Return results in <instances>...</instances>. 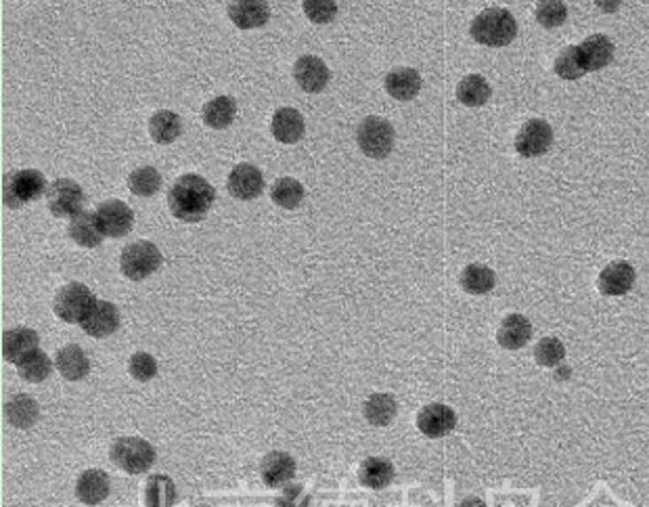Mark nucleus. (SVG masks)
<instances>
[{
  "mask_svg": "<svg viewBox=\"0 0 649 507\" xmlns=\"http://www.w3.org/2000/svg\"><path fill=\"white\" fill-rule=\"evenodd\" d=\"M216 199L214 187L199 175H182L172 184L168 193V207L178 221L199 222L204 221Z\"/></svg>",
  "mask_w": 649,
  "mask_h": 507,
  "instance_id": "1",
  "label": "nucleus"
},
{
  "mask_svg": "<svg viewBox=\"0 0 649 507\" xmlns=\"http://www.w3.org/2000/svg\"><path fill=\"white\" fill-rule=\"evenodd\" d=\"M472 38L486 46H507L518 36V23L507 9H486L472 21Z\"/></svg>",
  "mask_w": 649,
  "mask_h": 507,
  "instance_id": "2",
  "label": "nucleus"
},
{
  "mask_svg": "<svg viewBox=\"0 0 649 507\" xmlns=\"http://www.w3.org/2000/svg\"><path fill=\"white\" fill-rule=\"evenodd\" d=\"M47 181L38 170H15L3 178V201L4 206L24 207L30 201H36L40 195L47 193Z\"/></svg>",
  "mask_w": 649,
  "mask_h": 507,
  "instance_id": "3",
  "label": "nucleus"
},
{
  "mask_svg": "<svg viewBox=\"0 0 649 507\" xmlns=\"http://www.w3.org/2000/svg\"><path fill=\"white\" fill-rule=\"evenodd\" d=\"M113 465L128 474H145L155 464V448L143 438H118L109 451Z\"/></svg>",
  "mask_w": 649,
  "mask_h": 507,
  "instance_id": "4",
  "label": "nucleus"
},
{
  "mask_svg": "<svg viewBox=\"0 0 649 507\" xmlns=\"http://www.w3.org/2000/svg\"><path fill=\"white\" fill-rule=\"evenodd\" d=\"M356 141L367 158L383 160L394 149V129L388 120L369 115L356 130Z\"/></svg>",
  "mask_w": 649,
  "mask_h": 507,
  "instance_id": "5",
  "label": "nucleus"
},
{
  "mask_svg": "<svg viewBox=\"0 0 649 507\" xmlns=\"http://www.w3.org/2000/svg\"><path fill=\"white\" fill-rule=\"evenodd\" d=\"M97 302L99 300L95 298V293L89 287L82 284H70L61 287L59 293H57L55 315L66 323H78V325H82L89 319V315L93 313Z\"/></svg>",
  "mask_w": 649,
  "mask_h": 507,
  "instance_id": "6",
  "label": "nucleus"
},
{
  "mask_svg": "<svg viewBox=\"0 0 649 507\" xmlns=\"http://www.w3.org/2000/svg\"><path fill=\"white\" fill-rule=\"evenodd\" d=\"M162 267V252L151 241H136L124 247L120 256V269L132 281H141Z\"/></svg>",
  "mask_w": 649,
  "mask_h": 507,
  "instance_id": "7",
  "label": "nucleus"
},
{
  "mask_svg": "<svg viewBox=\"0 0 649 507\" xmlns=\"http://www.w3.org/2000/svg\"><path fill=\"white\" fill-rule=\"evenodd\" d=\"M47 201L49 210L53 212L55 216L66 218L84 212L82 207L86 204V195L82 191V187H80L76 181H72V178H57V181L49 184Z\"/></svg>",
  "mask_w": 649,
  "mask_h": 507,
  "instance_id": "8",
  "label": "nucleus"
},
{
  "mask_svg": "<svg viewBox=\"0 0 649 507\" xmlns=\"http://www.w3.org/2000/svg\"><path fill=\"white\" fill-rule=\"evenodd\" d=\"M553 143V130L545 120H528L515 136V149L522 158H538L547 153Z\"/></svg>",
  "mask_w": 649,
  "mask_h": 507,
  "instance_id": "9",
  "label": "nucleus"
},
{
  "mask_svg": "<svg viewBox=\"0 0 649 507\" xmlns=\"http://www.w3.org/2000/svg\"><path fill=\"white\" fill-rule=\"evenodd\" d=\"M95 214L97 221H99L103 235H107V238H124V235L132 229V224H135L132 210L120 199L103 201V204L97 207Z\"/></svg>",
  "mask_w": 649,
  "mask_h": 507,
  "instance_id": "10",
  "label": "nucleus"
},
{
  "mask_svg": "<svg viewBox=\"0 0 649 507\" xmlns=\"http://www.w3.org/2000/svg\"><path fill=\"white\" fill-rule=\"evenodd\" d=\"M576 55L584 74L597 72L614 59V43L603 34H595L576 46Z\"/></svg>",
  "mask_w": 649,
  "mask_h": 507,
  "instance_id": "11",
  "label": "nucleus"
},
{
  "mask_svg": "<svg viewBox=\"0 0 649 507\" xmlns=\"http://www.w3.org/2000/svg\"><path fill=\"white\" fill-rule=\"evenodd\" d=\"M227 187L233 198H237L241 201H250L256 199L258 195L264 191V176L256 166L239 164L235 166L231 175H228Z\"/></svg>",
  "mask_w": 649,
  "mask_h": 507,
  "instance_id": "12",
  "label": "nucleus"
},
{
  "mask_svg": "<svg viewBox=\"0 0 649 507\" xmlns=\"http://www.w3.org/2000/svg\"><path fill=\"white\" fill-rule=\"evenodd\" d=\"M419 430L429 438H442L451 434L457 425V415L446 405H428L417 417Z\"/></svg>",
  "mask_w": 649,
  "mask_h": 507,
  "instance_id": "13",
  "label": "nucleus"
},
{
  "mask_svg": "<svg viewBox=\"0 0 649 507\" xmlns=\"http://www.w3.org/2000/svg\"><path fill=\"white\" fill-rule=\"evenodd\" d=\"M294 78L302 90L321 92L327 86V82H329V69H327V66L319 57L304 55L296 61Z\"/></svg>",
  "mask_w": 649,
  "mask_h": 507,
  "instance_id": "14",
  "label": "nucleus"
},
{
  "mask_svg": "<svg viewBox=\"0 0 649 507\" xmlns=\"http://www.w3.org/2000/svg\"><path fill=\"white\" fill-rule=\"evenodd\" d=\"M38 333L30 327H13L3 336V356L9 363H21L27 355L38 350Z\"/></svg>",
  "mask_w": 649,
  "mask_h": 507,
  "instance_id": "15",
  "label": "nucleus"
},
{
  "mask_svg": "<svg viewBox=\"0 0 649 507\" xmlns=\"http://www.w3.org/2000/svg\"><path fill=\"white\" fill-rule=\"evenodd\" d=\"M635 284V269L629 262H612L601 270L599 290L606 296H624Z\"/></svg>",
  "mask_w": 649,
  "mask_h": 507,
  "instance_id": "16",
  "label": "nucleus"
},
{
  "mask_svg": "<svg viewBox=\"0 0 649 507\" xmlns=\"http://www.w3.org/2000/svg\"><path fill=\"white\" fill-rule=\"evenodd\" d=\"M296 476V461L290 453L273 451L262 459V480L268 487L279 488Z\"/></svg>",
  "mask_w": 649,
  "mask_h": 507,
  "instance_id": "17",
  "label": "nucleus"
},
{
  "mask_svg": "<svg viewBox=\"0 0 649 507\" xmlns=\"http://www.w3.org/2000/svg\"><path fill=\"white\" fill-rule=\"evenodd\" d=\"M55 367L66 379H70V382H78V379H84L86 376H89L90 361L80 346L67 344V346H63L59 353H57Z\"/></svg>",
  "mask_w": 649,
  "mask_h": 507,
  "instance_id": "18",
  "label": "nucleus"
},
{
  "mask_svg": "<svg viewBox=\"0 0 649 507\" xmlns=\"http://www.w3.org/2000/svg\"><path fill=\"white\" fill-rule=\"evenodd\" d=\"M304 118L302 113L297 112L294 107H281L274 112L273 115V122H271V130L273 136L277 138L281 143H297L304 136Z\"/></svg>",
  "mask_w": 649,
  "mask_h": 507,
  "instance_id": "19",
  "label": "nucleus"
},
{
  "mask_svg": "<svg viewBox=\"0 0 649 507\" xmlns=\"http://www.w3.org/2000/svg\"><path fill=\"white\" fill-rule=\"evenodd\" d=\"M228 17L241 30H251V27H262L271 17L267 3L260 0H239V3L228 4Z\"/></svg>",
  "mask_w": 649,
  "mask_h": 507,
  "instance_id": "20",
  "label": "nucleus"
},
{
  "mask_svg": "<svg viewBox=\"0 0 649 507\" xmlns=\"http://www.w3.org/2000/svg\"><path fill=\"white\" fill-rule=\"evenodd\" d=\"M120 327V310L112 302L99 300L89 319L82 323V330L93 338H107L112 336Z\"/></svg>",
  "mask_w": 649,
  "mask_h": 507,
  "instance_id": "21",
  "label": "nucleus"
},
{
  "mask_svg": "<svg viewBox=\"0 0 649 507\" xmlns=\"http://www.w3.org/2000/svg\"><path fill=\"white\" fill-rule=\"evenodd\" d=\"M498 344L507 350H518L530 342L532 325L524 315H509L505 316L501 327H498Z\"/></svg>",
  "mask_w": 649,
  "mask_h": 507,
  "instance_id": "22",
  "label": "nucleus"
},
{
  "mask_svg": "<svg viewBox=\"0 0 649 507\" xmlns=\"http://www.w3.org/2000/svg\"><path fill=\"white\" fill-rule=\"evenodd\" d=\"M386 90L394 99L411 101L421 90V76L411 67H396L386 76Z\"/></svg>",
  "mask_w": 649,
  "mask_h": 507,
  "instance_id": "23",
  "label": "nucleus"
},
{
  "mask_svg": "<svg viewBox=\"0 0 649 507\" xmlns=\"http://www.w3.org/2000/svg\"><path fill=\"white\" fill-rule=\"evenodd\" d=\"M78 499L86 505H99L109 495V478L101 470H86L76 482Z\"/></svg>",
  "mask_w": 649,
  "mask_h": 507,
  "instance_id": "24",
  "label": "nucleus"
},
{
  "mask_svg": "<svg viewBox=\"0 0 649 507\" xmlns=\"http://www.w3.org/2000/svg\"><path fill=\"white\" fill-rule=\"evenodd\" d=\"M70 238L82 247H97L103 244V230L97 221V214L93 212H80L70 221V229H67Z\"/></svg>",
  "mask_w": 649,
  "mask_h": 507,
  "instance_id": "25",
  "label": "nucleus"
},
{
  "mask_svg": "<svg viewBox=\"0 0 649 507\" xmlns=\"http://www.w3.org/2000/svg\"><path fill=\"white\" fill-rule=\"evenodd\" d=\"M38 402L27 394H17L4 405V417L15 428H32L38 422Z\"/></svg>",
  "mask_w": 649,
  "mask_h": 507,
  "instance_id": "26",
  "label": "nucleus"
},
{
  "mask_svg": "<svg viewBox=\"0 0 649 507\" xmlns=\"http://www.w3.org/2000/svg\"><path fill=\"white\" fill-rule=\"evenodd\" d=\"M149 132H151L155 143L168 145V143L176 141V138L181 136L182 132L181 115L168 112V109H162V112L153 113V118L149 120Z\"/></svg>",
  "mask_w": 649,
  "mask_h": 507,
  "instance_id": "27",
  "label": "nucleus"
},
{
  "mask_svg": "<svg viewBox=\"0 0 649 507\" xmlns=\"http://www.w3.org/2000/svg\"><path fill=\"white\" fill-rule=\"evenodd\" d=\"M235 113H237V103L233 97H216L204 105V122L210 129L222 130L233 124Z\"/></svg>",
  "mask_w": 649,
  "mask_h": 507,
  "instance_id": "28",
  "label": "nucleus"
},
{
  "mask_svg": "<svg viewBox=\"0 0 649 507\" xmlns=\"http://www.w3.org/2000/svg\"><path fill=\"white\" fill-rule=\"evenodd\" d=\"M360 482L369 488H383L392 482L394 468L388 459L383 457H369L360 465Z\"/></svg>",
  "mask_w": 649,
  "mask_h": 507,
  "instance_id": "29",
  "label": "nucleus"
},
{
  "mask_svg": "<svg viewBox=\"0 0 649 507\" xmlns=\"http://www.w3.org/2000/svg\"><path fill=\"white\" fill-rule=\"evenodd\" d=\"M398 405L392 394H371L365 402V417L371 425H388L396 417Z\"/></svg>",
  "mask_w": 649,
  "mask_h": 507,
  "instance_id": "30",
  "label": "nucleus"
},
{
  "mask_svg": "<svg viewBox=\"0 0 649 507\" xmlns=\"http://www.w3.org/2000/svg\"><path fill=\"white\" fill-rule=\"evenodd\" d=\"M145 503L147 507H170L176 503V487L172 478L164 474H155L149 478L145 488Z\"/></svg>",
  "mask_w": 649,
  "mask_h": 507,
  "instance_id": "31",
  "label": "nucleus"
},
{
  "mask_svg": "<svg viewBox=\"0 0 649 507\" xmlns=\"http://www.w3.org/2000/svg\"><path fill=\"white\" fill-rule=\"evenodd\" d=\"M461 285L465 292L480 296V293L492 292V287L497 285V275L484 264H469L461 273Z\"/></svg>",
  "mask_w": 649,
  "mask_h": 507,
  "instance_id": "32",
  "label": "nucleus"
},
{
  "mask_svg": "<svg viewBox=\"0 0 649 507\" xmlns=\"http://www.w3.org/2000/svg\"><path fill=\"white\" fill-rule=\"evenodd\" d=\"M17 371H19V376L26 379V382H32V384H38V382H44L50 376V371H53V363H50L49 355L44 353V350H34V353H30L26 356L24 361L17 363Z\"/></svg>",
  "mask_w": 649,
  "mask_h": 507,
  "instance_id": "33",
  "label": "nucleus"
},
{
  "mask_svg": "<svg viewBox=\"0 0 649 507\" xmlns=\"http://www.w3.org/2000/svg\"><path fill=\"white\" fill-rule=\"evenodd\" d=\"M491 84L482 76H467L457 86V99L467 107H480L491 99Z\"/></svg>",
  "mask_w": 649,
  "mask_h": 507,
  "instance_id": "34",
  "label": "nucleus"
},
{
  "mask_svg": "<svg viewBox=\"0 0 649 507\" xmlns=\"http://www.w3.org/2000/svg\"><path fill=\"white\" fill-rule=\"evenodd\" d=\"M271 198L279 207L296 210L304 201V187L296 178H279L271 187Z\"/></svg>",
  "mask_w": 649,
  "mask_h": 507,
  "instance_id": "35",
  "label": "nucleus"
},
{
  "mask_svg": "<svg viewBox=\"0 0 649 507\" xmlns=\"http://www.w3.org/2000/svg\"><path fill=\"white\" fill-rule=\"evenodd\" d=\"M128 187L139 198H151L162 187V176H159V172L153 166H143V168L135 170L128 176Z\"/></svg>",
  "mask_w": 649,
  "mask_h": 507,
  "instance_id": "36",
  "label": "nucleus"
},
{
  "mask_svg": "<svg viewBox=\"0 0 649 507\" xmlns=\"http://www.w3.org/2000/svg\"><path fill=\"white\" fill-rule=\"evenodd\" d=\"M566 348L557 338H543L534 348V359L543 367H555L564 361Z\"/></svg>",
  "mask_w": 649,
  "mask_h": 507,
  "instance_id": "37",
  "label": "nucleus"
},
{
  "mask_svg": "<svg viewBox=\"0 0 649 507\" xmlns=\"http://www.w3.org/2000/svg\"><path fill=\"white\" fill-rule=\"evenodd\" d=\"M555 74L564 80H578L584 76V69L580 67L576 46H568L560 53L555 61Z\"/></svg>",
  "mask_w": 649,
  "mask_h": 507,
  "instance_id": "38",
  "label": "nucleus"
},
{
  "mask_svg": "<svg viewBox=\"0 0 649 507\" xmlns=\"http://www.w3.org/2000/svg\"><path fill=\"white\" fill-rule=\"evenodd\" d=\"M128 369L130 376L135 379H139V382H149V379L158 376V361H155L149 353H136L132 355Z\"/></svg>",
  "mask_w": 649,
  "mask_h": 507,
  "instance_id": "39",
  "label": "nucleus"
},
{
  "mask_svg": "<svg viewBox=\"0 0 649 507\" xmlns=\"http://www.w3.org/2000/svg\"><path fill=\"white\" fill-rule=\"evenodd\" d=\"M302 7L314 23H329L337 15V4L333 0H304Z\"/></svg>",
  "mask_w": 649,
  "mask_h": 507,
  "instance_id": "40",
  "label": "nucleus"
},
{
  "mask_svg": "<svg viewBox=\"0 0 649 507\" xmlns=\"http://www.w3.org/2000/svg\"><path fill=\"white\" fill-rule=\"evenodd\" d=\"M568 9L564 3H541L537 9V20L543 23L545 27H560L566 21Z\"/></svg>",
  "mask_w": 649,
  "mask_h": 507,
  "instance_id": "41",
  "label": "nucleus"
},
{
  "mask_svg": "<svg viewBox=\"0 0 649 507\" xmlns=\"http://www.w3.org/2000/svg\"><path fill=\"white\" fill-rule=\"evenodd\" d=\"M300 497H304L302 487H291V488H287V491L283 493V497H281L277 503L279 507H306L308 501H302L300 503Z\"/></svg>",
  "mask_w": 649,
  "mask_h": 507,
  "instance_id": "42",
  "label": "nucleus"
},
{
  "mask_svg": "<svg viewBox=\"0 0 649 507\" xmlns=\"http://www.w3.org/2000/svg\"><path fill=\"white\" fill-rule=\"evenodd\" d=\"M459 507H484V503H482L480 499H467V501H463Z\"/></svg>",
  "mask_w": 649,
  "mask_h": 507,
  "instance_id": "43",
  "label": "nucleus"
}]
</instances>
